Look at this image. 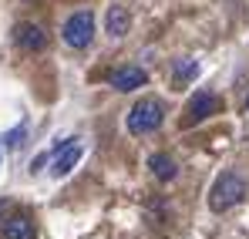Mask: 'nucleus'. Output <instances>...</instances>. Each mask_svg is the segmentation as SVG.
Here are the masks:
<instances>
[{"label":"nucleus","mask_w":249,"mask_h":239,"mask_svg":"<svg viewBox=\"0 0 249 239\" xmlns=\"http://www.w3.org/2000/svg\"><path fill=\"white\" fill-rule=\"evenodd\" d=\"M162 121H165V105H162L159 98H142V101L131 105V111H128V118H124V128H128V135L142 138V135L159 131Z\"/></svg>","instance_id":"1"},{"label":"nucleus","mask_w":249,"mask_h":239,"mask_svg":"<svg viewBox=\"0 0 249 239\" xmlns=\"http://www.w3.org/2000/svg\"><path fill=\"white\" fill-rule=\"evenodd\" d=\"M243 199H246V179L239 172H222L209 189V209L212 212H229Z\"/></svg>","instance_id":"2"},{"label":"nucleus","mask_w":249,"mask_h":239,"mask_svg":"<svg viewBox=\"0 0 249 239\" xmlns=\"http://www.w3.org/2000/svg\"><path fill=\"white\" fill-rule=\"evenodd\" d=\"M61 37H64L68 47H74V51L91 47V40H94V14H91V10H74V14L64 20Z\"/></svg>","instance_id":"3"},{"label":"nucleus","mask_w":249,"mask_h":239,"mask_svg":"<svg viewBox=\"0 0 249 239\" xmlns=\"http://www.w3.org/2000/svg\"><path fill=\"white\" fill-rule=\"evenodd\" d=\"M219 108H222V98H219L215 91H196V94L189 98V105H185V118H182V125L192 128V125H199V121L219 115Z\"/></svg>","instance_id":"4"},{"label":"nucleus","mask_w":249,"mask_h":239,"mask_svg":"<svg viewBox=\"0 0 249 239\" xmlns=\"http://www.w3.org/2000/svg\"><path fill=\"white\" fill-rule=\"evenodd\" d=\"M84 155V145L81 138H68V142H57V152L51 155V175L54 179H64L74 172V165L81 162Z\"/></svg>","instance_id":"5"},{"label":"nucleus","mask_w":249,"mask_h":239,"mask_svg":"<svg viewBox=\"0 0 249 239\" xmlns=\"http://www.w3.org/2000/svg\"><path fill=\"white\" fill-rule=\"evenodd\" d=\"M14 44L20 51H27V54H37V51L47 47V34H44L41 24H34V20H17L14 24Z\"/></svg>","instance_id":"6"},{"label":"nucleus","mask_w":249,"mask_h":239,"mask_svg":"<svg viewBox=\"0 0 249 239\" xmlns=\"http://www.w3.org/2000/svg\"><path fill=\"white\" fill-rule=\"evenodd\" d=\"M108 84L118 88V91H135V88H145L148 84V71L145 68H135V64H122L108 74Z\"/></svg>","instance_id":"7"},{"label":"nucleus","mask_w":249,"mask_h":239,"mask_svg":"<svg viewBox=\"0 0 249 239\" xmlns=\"http://www.w3.org/2000/svg\"><path fill=\"white\" fill-rule=\"evenodd\" d=\"M128 31H131V14L124 10L122 3L108 7V14H105V34H108L111 40H122Z\"/></svg>","instance_id":"8"},{"label":"nucleus","mask_w":249,"mask_h":239,"mask_svg":"<svg viewBox=\"0 0 249 239\" xmlns=\"http://www.w3.org/2000/svg\"><path fill=\"white\" fill-rule=\"evenodd\" d=\"M148 168H152V175H155L159 182H172V179L178 175V165H175V159H172L168 152H155V155L148 159Z\"/></svg>","instance_id":"9"},{"label":"nucleus","mask_w":249,"mask_h":239,"mask_svg":"<svg viewBox=\"0 0 249 239\" xmlns=\"http://www.w3.org/2000/svg\"><path fill=\"white\" fill-rule=\"evenodd\" d=\"M3 239H37V229H34V222L27 216H14L3 226Z\"/></svg>","instance_id":"10"},{"label":"nucleus","mask_w":249,"mask_h":239,"mask_svg":"<svg viewBox=\"0 0 249 239\" xmlns=\"http://www.w3.org/2000/svg\"><path fill=\"white\" fill-rule=\"evenodd\" d=\"M199 74V61H192V57H175L172 61V78L175 81H192Z\"/></svg>","instance_id":"11"},{"label":"nucleus","mask_w":249,"mask_h":239,"mask_svg":"<svg viewBox=\"0 0 249 239\" xmlns=\"http://www.w3.org/2000/svg\"><path fill=\"white\" fill-rule=\"evenodd\" d=\"M24 135H27V125H17L14 131H7V135H3V145H7V148H17V145L24 142Z\"/></svg>","instance_id":"12"},{"label":"nucleus","mask_w":249,"mask_h":239,"mask_svg":"<svg viewBox=\"0 0 249 239\" xmlns=\"http://www.w3.org/2000/svg\"><path fill=\"white\" fill-rule=\"evenodd\" d=\"M44 162H47V155H37V159H34V162H31V172H37V168H41V165H44Z\"/></svg>","instance_id":"13"},{"label":"nucleus","mask_w":249,"mask_h":239,"mask_svg":"<svg viewBox=\"0 0 249 239\" xmlns=\"http://www.w3.org/2000/svg\"><path fill=\"white\" fill-rule=\"evenodd\" d=\"M246 111H249V98H246Z\"/></svg>","instance_id":"14"}]
</instances>
